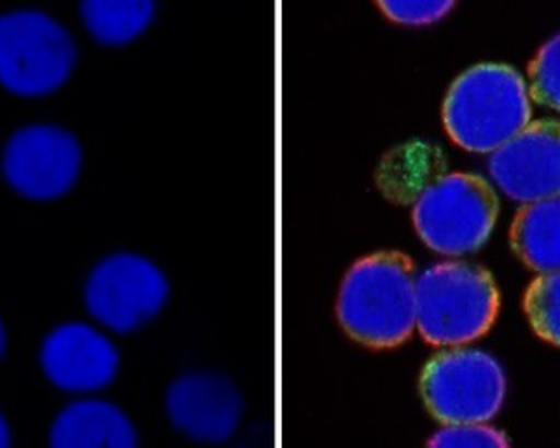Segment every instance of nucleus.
I'll return each instance as SVG.
<instances>
[{"instance_id":"f257e3e1","label":"nucleus","mask_w":560,"mask_h":448,"mask_svg":"<svg viewBox=\"0 0 560 448\" xmlns=\"http://www.w3.org/2000/svg\"><path fill=\"white\" fill-rule=\"evenodd\" d=\"M337 318L358 343L394 349L417 328V274L401 252L365 256L350 267L337 299Z\"/></svg>"},{"instance_id":"f03ea898","label":"nucleus","mask_w":560,"mask_h":448,"mask_svg":"<svg viewBox=\"0 0 560 448\" xmlns=\"http://www.w3.org/2000/svg\"><path fill=\"white\" fill-rule=\"evenodd\" d=\"M533 118L525 78L510 64L481 63L456 78L443 103V126L456 146L492 154Z\"/></svg>"},{"instance_id":"7ed1b4c3","label":"nucleus","mask_w":560,"mask_h":448,"mask_svg":"<svg viewBox=\"0 0 560 448\" xmlns=\"http://www.w3.org/2000/svg\"><path fill=\"white\" fill-rule=\"evenodd\" d=\"M500 313L492 274L468 261H442L417 276V328L434 346H464L489 333Z\"/></svg>"},{"instance_id":"20e7f679","label":"nucleus","mask_w":560,"mask_h":448,"mask_svg":"<svg viewBox=\"0 0 560 448\" xmlns=\"http://www.w3.org/2000/svg\"><path fill=\"white\" fill-rule=\"evenodd\" d=\"M500 203L485 178L448 173L420 191L413 207L422 243L443 256L477 252L494 232Z\"/></svg>"},{"instance_id":"39448f33","label":"nucleus","mask_w":560,"mask_h":448,"mask_svg":"<svg viewBox=\"0 0 560 448\" xmlns=\"http://www.w3.org/2000/svg\"><path fill=\"white\" fill-rule=\"evenodd\" d=\"M69 31L38 10L0 15V84L18 97H44L63 87L77 64Z\"/></svg>"},{"instance_id":"423d86ee","label":"nucleus","mask_w":560,"mask_h":448,"mask_svg":"<svg viewBox=\"0 0 560 448\" xmlns=\"http://www.w3.org/2000/svg\"><path fill=\"white\" fill-rule=\"evenodd\" d=\"M505 390L504 367L477 349L440 352L420 375L422 400L443 424L492 421L504 405Z\"/></svg>"},{"instance_id":"0eeeda50","label":"nucleus","mask_w":560,"mask_h":448,"mask_svg":"<svg viewBox=\"0 0 560 448\" xmlns=\"http://www.w3.org/2000/svg\"><path fill=\"white\" fill-rule=\"evenodd\" d=\"M168 284L162 269L137 254L101 261L85 284V305L97 322L116 333L139 330L162 313Z\"/></svg>"},{"instance_id":"6e6552de","label":"nucleus","mask_w":560,"mask_h":448,"mask_svg":"<svg viewBox=\"0 0 560 448\" xmlns=\"http://www.w3.org/2000/svg\"><path fill=\"white\" fill-rule=\"evenodd\" d=\"M82 148L74 134L56 126L20 129L8 141L2 170L8 184L28 199L48 201L77 184Z\"/></svg>"},{"instance_id":"1a4fd4ad","label":"nucleus","mask_w":560,"mask_h":448,"mask_svg":"<svg viewBox=\"0 0 560 448\" xmlns=\"http://www.w3.org/2000/svg\"><path fill=\"white\" fill-rule=\"evenodd\" d=\"M489 173L518 203L560 196V121L539 119L521 129L490 154Z\"/></svg>"},{"instance_id":"9d476101","label":"nucleus","mask_w":560,"mask_h":448,"mask_svg":"<svg viewBox=\"0 0 560 448\" xmlns=\"http://www.w3.org/2000/svg\"><path fill=\"white\" fill-rule=\"evenodd\" d=\"M173 426L201 443H224L237 432L243 398L230 378L218 373H188L167 392Z\"/></svg>"},{"instance_id":"9b49d317","label":"nucleus","mask_w":560,"mask_h":448,"mask_svg":"<svg viewBox=\"0 0 560 448\" xmlns=\"http://www.w3.org/2000/svg\"><path fill=\"white\" fill-rule=\"evenodd\" d=\"M40 357L44 373L65 392L103 390L116 378L119 367L113 341L80 322L65 323L49 333Z\"/></svg>"},{"instance_id":"f8f14e48","label":"nucleus","mask_w":560,"mask_h":448,"mask_svg":"<svg viewBox=\"0 0 560 448\" xmlns=\"http://www.w3.org/2000/svg\"><path fill=\"white\" fill-rule=\"evenodd\" d=\"M49 443L56 448H133L137 434L118 406L84 400L72 403L57 416Z\"/></svg>"},{"instance_id":"ddd939ff","label":"nucleus","mask_w":560,"mask_h":448,"mask_svg":"<svg viewBox=\"0 0 560 448\" xmlns=\"http://www.w3.org/2000/svg\"><path fill=\"white\" fill-rule=\"evenodd\" d=\"M510 240L518 260L536 273L560 271V196L521 207Z\"/></svg>"},{"instance_id":"4468645a","label":"nucleus","mask_w":560,"mask_h":448,"mask_svg":"<svg viewBox=\"0 0 560 448\" xmlns=\"http://www.w3.org/2000/svg\"><path fill=\"white\" fill-rule=\"evenodd\" d=\"M80 15L97 43L126 46L154 22L155 0H80Z\"/></svg>"},{"instance_id":"2eb2a0df","label":"nucleus","mask_w":560,"mask_h":448,"mask_svg":"<svg viewBox=\"0 0 560 448\" xmlns=\"http://www.w3.org/2000/svg\"><path fill=\"white\" fill-rule=\"evenodd\" d=\"M523 308L534 333L541 341L560 346V271L534 279L526 287Z\"/></svg>"},{"instance_id":"dca6fc26","label":"nucleus","mask_w":560,"mask_h":448,"mask_svg":"<svg viewBox=\"0 0 560 448\" xmlns=\"http://www.w3.org/2000/svg\"><path fill=\"white\" fill-rule=\"evenodd\" d=\"M528 78L534 101L560 113V35L538 49L528 67Z\"/></svg>"},{"instance_id":"f3484780","label":"nucleus","mask_w":560,"mask_h":448,"mask_svg":"<svg viewBox=\"0 0 560 448\" xmlns=\"http://www.w3.org/2000/svg\"><path fill=\"white\" fill-rule=\"evenodd\" d=\"M428 445L442 448H500L510 447V439L497 427L487 426V422H468L445 424L430 437Z\"/></svg>"},{"instance_id":"a211bd4d","label":"nucleus","mask_w":560,"mask_h":448,"mask_svg":"<svg viewBox=\"0 0 560 448\" xmlns=\"http://www.w3.org/2000/svg\"><path fill=\"white\" fill-rule=\"evenodd\" d=\"M390 22L407 27H424L442 22L455 8L456 0H375Z\"/></svg>"},{"instance_id":"6ab92c4d","label":"nucleus","mask_w":560,"mask_h":448,"mask_svg":"<svg viewBox=\"0 0 560 448\" xmlns=\"http://www.w3.org/2000/svg\"><path fill=\"white\" fill-rule=\"evenodd\" d=\"M10 445V432H8L7 422L0 414V448L8 447Z\"/></svg>"},{"instance_id":"aec40b11","label":"nucleus","mask_w":560,"mask_h":448,"mask_svg":"<svg viewBox=\"0 0 560 448\" xmlns=\"http://www.w3.org/2000/svg\"><path fill=\"white\" fill-rule=\"evenodd\" d=\"M4 328H2V322H0V356H2V352H4Z\"/></svg>"}]
</instances>
